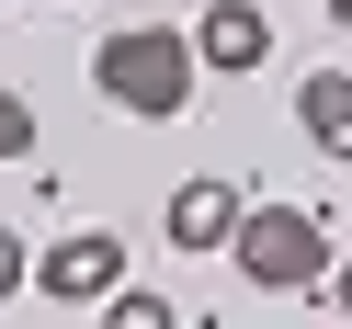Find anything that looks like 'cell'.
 I'll return each instance as SVG.
<instances>
[{
  "label": "cell",
  "instance_id": "3",
  "mask_svg": "<svg viewBox=\"0 0 352 329\" xmlns=\"http://www.w3.org/2000/svg\"><path fill=\"white\" fill-rule=\"evenodd\" d=\"M34 284H46L57 306H102L125 284V238L114 227H69V238H46V250H34Z\"/></svg>",
  "mask_w": 352,
  "mask_h": 329
},
{
  "label": "cell",
  "instance_id": "1",
  "mask_svg": "<svg viewBox=\"0 0 352 329\" xmlns=\"http://www.w3.org/2000/svg\"><path fill=\"white\" fill-rule=\"evenodd\" d=\"M193 34H170V23H114V34H91V91L114 102V114H137V125H170L193 102Z\"/></svg>",
  "mask_w": 352,
  "mask_h": 329
},
{
  "label": "cell",
  "instance_id": "6",
  "mask_svg": "<svg viewBox=\"0 0 352 329\" xmlns=\"http://www.w3.org/2000/svg\"><path fill=\"white\" fill-rule=\"evenodd\" d=\"M296 125L318 159H352V69H307L296 80Z\"/></svg>",
  "mask_w": 352,
  "mask_h": 329
},
{
  "label": "cell",
  "instance_id": "8",
  "mask_svg": "<svg viewBox=\"0 0 352 329\" xmlns=\"http://www.w3.org/2000/svg\"><path fill=\"white\" fill-rule=\"evenodd\" d=\"M0 159H34V102L0 80Z\"/></svg>",
  "mask_w": 352,
  "mask_h": 329
},
{
  "label": "cell",
  "instance_id": "10",
  "mask_svg": "<svg viewBox=\"0 0 352 329\" xmlns=\"http://www.w3.org/2000/svg\"><path fill=\"white\" fill-rule=\"evenodd\" d=\"M329 306H341V318H352V261H329Z\"/></svg>",
  "mask_w": 352,
  "mask_h": 329
},
{
  "label": "cell",
  "instance_id": "7",
  "mask_svg": "<svg viewBox=\"0 0 352 329\" xmlns=\"http://www.w3.org/2000/svg\"><path fill=\"white\" fill-rule=\"evenodd\" d=\"M102 329H182V306L148 295V284H114V295H102Z\"/></svg>",
  "mask_w": 352,
  "mask_h": 329
},
{
  "label": "cell",
  "instance_id": "4",
  "mask_svg": "<svg viewBox=\"0 0 352 329\" xmlns=\"http://www.w3.org/2000/svg\"><path fill=\"white\" fill-rule=\"evenodd\" d=\"M261 57H273V23H261V0H205V23H193V69L250 80Z\"/></svg>",
  "mask_w": 352,
  "mask_h": 329
},
{
  "label": "cell",
  "instance_id": "11",
  "mask_svg": "<svg viewBox=\"0 0 352 329\" xmlns=\"http://www.w3.org/2000/svg\"><path fill=\"white\" fill-rule=\"evenodd\" d=\"M329 23H352V0H329Z\"/></svg>",
  "mask_w": 352,
  "mask_h": 329
},
{
  "label": "cell",
  "instance_id": "2",
  "mask_svg": "<svg viewBox=\"0 0 352 329\" xmlns=\"http://www.w3.org/2000/svg\"><path fill=\"white\" fill-rule=\"evenodd\" d=\"M239 284H261V295H307V284H329V216L318 205H250L228 238Z\"/></svg>",
  "mask_w": 352,
  "mask_h": 329
},
{
  "label": "cell",
  "instance_id": "5",
  "mask_svg": "<svg viewBox=\"0 0 352 329\" xmlns=\"http://www.w3.org/2000/svg\"><path fill=\"white\" fill-rule=\"evenodd\" d=\"M239 216H250V205H239V182H182V193H170V216H160V238H170V250H228Z\"/></svg>",
  "mask_w": 352,
  "mask_h": 329
},
{
  "label": "cell",
  "instance_id": "9",
  "mask_svg": "<svg viewBox=\"0 0 352 329\" xmlns=\"http://www.w3.org/2000/svg\"><path fill=\"white\" fill-rule=\"evenodd\" d=\"M23 284H34V250H23V227H0V306L23 295Z\"/></svg>",
  "mask_w": 352,
  "mask_h": 329
}]
</instances>
